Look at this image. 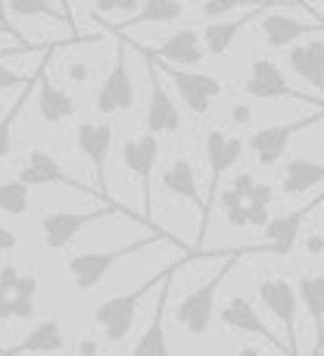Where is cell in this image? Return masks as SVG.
Masks as SVG:
<instances>
[{
  "mask_svg": "<svg viewBox=\"0 0 324 356\" xmlns=\"http://www.w3.org/2000/svg\"><path fill=\"white\" fill-rule=\"evenodd\" d=\"M162 241H165V244L181 247L184 253H196V250H190V247H184L178 238H171V234H165V232H150L147 238L135 241V244L116 247V250H87V253H75V257L69 259V278H72V284H75L78 291H91V288H97V284L103 282V275L119 263V259L135 257V253L147 250L150 244H162Z\"/></svg>",
  "mask_w": 324,
  "mask_h": 356,
  "instance_id": "2",
  "label": "cell"
},
{
  "mask_svg": "<svg viewBox=\"0 0 324 356\" xmlns=\"http://www.w3.org/2000/svg\"><path fill=\"white\" fill-rule=\"evenodd\" d=\"M162 184H165L169 194L194 203V207L200 209V216H203V209H206V197L200 194V184H196V172H194V166H190V160H184V156L171 160L169 166H165V172H162Z\"/></svg>",
  "mask_w": 324,
  "mask_h": 356,
  "instance_id": "24",
  "label": "cell"
},
{
  "mask_svg": "<svg viewBox=\"0 0 324 356\" xmlns=\"http://www.w3.org/2000/svg\"><path fill=\"white\" fill-rule=\"evenodd\" d=\"M37 113L47 125H60L75 116V100L47 79V69H41L37 75Z\"/></svg>",
  "mask_w": 324,
  "mask_h": 356,
  "instance_id": "22",
  "label": "cell"
},
{
  "mask_svg": "<svg viewBox=\"0 0 324 356\" xmlns=\"http://www.w3.org/2000/svg\"><path fill=\"white\" fill-rule=\"evenodd\" d=\"M246 150V141L237 135H225V131L212 129L206 135V160H209V191H206V209L200 216V225H196V250L203 253V241H206V232H209V216H212V207L219 200V184H221V175L234 166V163L244 156Z\"/></svg>",
  "mask_w": 324,
  "mask_h": 356,
  "instance_id": "5",
  "label": "cell"
},
{
  "mask_svg": "<svg viewBox=\"0 0 324 356\" xmlns=\"http://www.w3.org/2000/svg\"><path fill=\"white\" fill-rule=\"evenodd\" d=\"M128 216V219L135 222H144V225H150L147 219H144V213H131V209H122L119 203H103L100 209H53V213H47L41 219V234H44V244H47V250H62V247H69L75 238H78L81 232H85L91 222L97 219H106V216ZM153 228V225H150ZM153 232H160V228H153Z\"/></svg>",
  "mask_w": 324,
  "mask_h": 356,
  "instance_id": "3",
  "label": "cell"
},
{
  "mask_svg": "<svg viewBox=\"0 0 324 356\" xmlns=\"http://www.w3.org/2000/svg\"><path fill=\"white\" fill-rule=\"evenodd\" d=\"M259 6H268L262 0H200V10L206 19H225L234 10H259Z\"/></svg>",
  "mask_w": 324,
  "mask_h": 356,
  "instance_id": "30",
  "label": "cell"
},
{
  "mask_svg": "<svg viewBox=\"0 0 324 356\" xmlns=\"http://www.w3.org/2000/svg\"><path fill=\"white\" fill-rule=\"evenodd\" d=\"M66 347V332L56 319H44L25 334V341L19 347L0 350V356H25V353H60Z\"/></svg>",
  "mask_w": 324,
  "mask_h": 356,
  "instance_id": "23",
  "label": "cell"
},
{
  "mask_svg": "<svg viewBox=\"0 0 324 356\" xmlns=\"http://www.w3.org/2000/svg\"><path fill=\"white\" fill-rule=\"evenodd\" d=\"M12 294H16V297H31V300H35V297H37V278L35 275H22Z\"/></svg>",
  "mask_w": 324,
  "mask_h": 356,
  "instance_id": "35",
  "label": "cell"
},
{
  "mask_svg": "<svg viewBox=\"0 0 324 356\" xmlns=\"http://www.w3.org/2000/svg\"><path fill=\"white\" fill-rule=\"evenodd\" d=\"M31 313H35V300H31V297L12 294V319H28Z\"/></svg>",
  "mask_w": 324,
  "mask_h": 356,
  "instance_id": "33",
  "label": "cell"
},
{
  "mask_svg": "<svg viewBox=\"0 0 324 356\" xmlns=\"http://www.w3.org/2000/svg\"><path fill=\"white\" fill-rule=\"evenodd\" d=\"M184 16V3L181 0H144V6L128 16L119 29H131V25H169V22H178Z\"/></svg>",
  "mask_w": 324,
  "mask_h": 356,
  "instance_id": "26",
  "label": "cell"
},
{
  "mask_svg": "<svg viewBox=\"0 0 324 356\" xmlns=\"http://www.w3.org/2000/svg\"><path fill=\"white\" fill-rule=\"evenodd\" d=\"M318 207H324V194L312 197V200H309L306 207L290 209V213H284V216H278V219H271L268 225H265L268 250H271V253H278V257H287V253L296 247V238H300L302 222H306Z\"/></svg>",
  "mask_w": 324,
  "mask_h": 356,
  "instance_id": "17",
  "label": "cell"
},
{
  "mask_svg": "<svg viewBox=\"0 0 324 356\" xmlns=\"http://www.w3.org/2000/svg\"><path fill=\"white\" fill-rule=\"evenodd\" d=\"M19 178H22L28 188H44V184H66V188L85 191V194H97V191H91L87 184H81L78 178L69 175L66 169H62L60 163H56L53 156L47 154V150H31V154L25 156V166H22V172H19Z\"/></svg>",
  "mask_w": 324,
  "mask_h": 356,
  "instance_id": "18",
  "label": "cell"
},
{
  "mask_svg": "<svg viewBox=\"0 0 324 356\" xmlns=\"http://www.w3.org/2000/svg\"><path fill=\"white\" fill-rule=\"evenodd\" d=\"M87 75H91V69H87V63H72V66H69V79L72 81H87Z\"/></svg>",
  "mask_w": 324,
  "mask_h": 356,
  "instance_id": "39",
  "label": "cell"
},
{
  "mask_svg": "<svg viewBox=\"0 0 324 356\" xmlns=\"http://www.w3.org/2000/svg\"><path fill=\"white\" fill-rule=\"evenodd\" d=\"M321 6H324V0H321Z\"/></svg>",
  "mask_w": 324,
  "mask_h": 356,
  "instance_id": "47",
  "label": "cell"
},
{
  "mask_svg": "<svg viewBox=\"0 0 324 356\" xmlns=\"http://www.w3.org/2000/svg\"><path fill=\"white\" fill-rule=\"evenodd\" d=\"M231 119H234V122H240V125H246L253 119V110H250V106H234Z\"/></svg>",
  "mask_w": 324,
  "mask_h": 356,
  "instance_id": "40",
  "label": "cell"
},
{
  "mask_svg": "<svg viewBox=\"0 0 324 356\" xmlns=\"http://www.w3.org/2000/svg\"><path fill=\"white\" fill-rule=\"evenodd\" d=\"M190 259H203V257H184L181 263L165 275V282L160 284V300H156V307H153V319H150L147 332L141 334V341L135 344L131 356H169V338H165V303H169V291H171V278H175V272L181 269L184 263H190Z\"/></svg>",
  "mask_w": 324,
  "mask_h": 356,
  "instance_id": "15",
  "label": "cell"
},
{
  "mask_svg": "<svg viewBox=\"0 0 324 356\" xmlns=\"http://www.w3.org/2000/svg\"><path fill=\"white\" fill-rule=\"evenodd\" d=\"M246 213H250V225H268L271 216H268V203H256V200H246Z\"/></svg>",
  "mask_w": 324,
  "mask_h": 356,
  "instance_id": "32",
  "label": "cell"
},
{
  "mask_svg": "<svg viewBox=\"0 0 324 356\" xmlns=\"http://www.w3.org/2000/svg\"><path fill=\"white\" fill-rule=\"evenodd\" d=\"M147 69H150V79H153V88H150V104H147V131L150 135H175L181 129V113H178L175 100L169 97L165 85L160 81V69L156 63L147 56Z\"/></svg>",
  "mask_w": 324,
  "mask_h": 356,
  "instance_id": "16",
  "label": "cell"
},
{
  "mask_svg": "<svg viewBox=\"0 0 324 356\" xmlns=\"http://www.w3.org/2000/svg\"><path fill=\"white\" fill-rule=\"evenodd\" d=\"M0 31H10V22H6V19H0Z\"/></svg>",
  "mask_w": 324,
  "mask_h": 356,
  "instance_id": "46",
  "label": "cell"
},
{
  "mask_svg": "<svg viewBox=\"0 0 324 356\" xmlns=\"http://www.w3.org/2000/svg\"><path fill=\"white\" fill-rule=\"evenodd\" d=\"M0 213L25 216L28 213V184L22 178L16 181H0Z\"/></svg>",
  "mask_w": 324,
  "mask_h": 356,
  "instance_id": "28",
  "label": "cell"
},
{
  "mask_svg": "<svg viewBox=\"0 0 324 356\" xmlns=\"http://www.w3.org/2000/svg\"><path fill=\"white\" fill-rule=\"evenodd\" d=\"M35 85H37V79L35 81H28V85L22 88V94L16 97V104L10 106V110L0 116V160H6V156L12 154V125H16V119H19V113H22V106H25V100L35 94Z\"/></svg>",
  "mask_w": 324,
  "mask_h": 356,
  "instance_id": "27",
  "label": "cell"
},
{
  "mask_svg": "<svg viewBox=\"0 0 324 356\" xmlns=\"http://www.w3.org/2000/svg\"><path fill=\"white\" fill-rule=\"evenodd\" d=\"M246 253H271V250H268V247H246V250H231L225 257V263H221L219 269H215L212 275H209L206 282L200 284V288H194L181 303H178V313H175L178 325H184L190 334H206L209 332V325H212V313H215V297H219L221 282H225L228 272L237 266V259L246 257Z\"/></svg>",
  "mask_w": 324,
  "mask_h": 356,
  "instance_id": "1",
  "label": "cell"
},
{
  "mask_svg": "<svg viewBox=\"0 0 324 356\" xmlns=\"http://www.w3.org/2000/svg\"><path fill=\"white\" fill-rule=\"evenodd\" d=\"M259 29L265 35V44L268 47H293L300 38L312 35V31H324V19H296L281 13L278 6H268L256 16Z\"/></svg>",
  "mask_w": 324,
  "mask_h": 356,
  "instance_id": "13",
  "label": "cell"
},
{
  "mask_svg": "<svg viewBox=\"0 0 324 356\" xmlns=\"http://www.w3.org/2000/svg\"><path fill=\"white\" fill-rule=\"evenodd\" d=\"M321 181H324V163L309 160V156H293V160H287V166H284L281 191L287 197H300Z\"/></svg>",
  "mask_w": 324,
  "mask_h": 356,
  "instance_id": "25",
  "label": "cell"
},
{
  "mask_svg": "<svg viewBox=\"0 0 324 356\" xmlns=\"http://www.w3.org/2000/svg\"><path fill=\"white\" fill-rule=\"evenodd\" d=\"M309 250H312V253L324 250V241H321V238H312V241H309Z\"/></svg>",
  "mask_w": 324,
  "mask_h": 356,
  "instance_id": "43",
  "label": "cell"
},
{
  "mask_svg": "<svg viewBox=\"0 0 324 356\" xmlns=\"http://www.w3.org/2000/svg\"><path fill=\"white\" fill-rule=\"evenodd\" d=\"M41 75V72H37ZM37 75H28V72H16V69H10L3 63V56H0V91H10V88H25L28 81H35Z\"/></svg>",
  "mask_w": 324,
  "mask_h": 356,
  "instance_id": "31",
  "label": "cell"
},
{
  "mask_svg": "<svg viewBox=\"0 0 324 356\" xmlns=\"http://www.w3.org/2000/svg\"><path fill=\"white\" fill-rule=\"evenodd\" d=\"M244 94L246 97H259V100H278V97H293V100H302V104H315V106H324V100H315L309 94L296 91L293 85L287 81V75L281 72L275 60H253L250 66V79L244 81Z\"/></svg>",
  "mask_w": 324,
  "mask_h": 356,
  "instance_id": "10",
  "label": "cell"
},
{
  "mask_svg": "<svg viewBox=\"0 0 324 356\" xmlns=\"http://www.w3.org/2000/svg\"><path fill=\"white\" fill-rule=\"evenodd\" d=\"M237 356H259V350H256V347H244Z\"/></svg>",
  "mask_w": 324,
  "mask_h": 356,
  "instance_id": "45",
  "label": "cell"
},
{
  "mask_svg": "<svg viewBox=\"0 0 324 356\" xmlns=\"http://www.w3.org/2000/svg\"><path fill=\"white\" fill-rule=\"evenodd\" d=\"M6 10H10V16H16V19L47 16V19H60V22H66L62 6H53L50 0H10V3H6Z\"/></svg>",
  "mask_w": 324,
  "mask_h": 356,
  "instance_id": "29",
  "label": "cell"
},
{
  "mask_svg": "<svg viewBox=\"0 0 324 356\" xmlns=\"http://www.w3.org/2000/svg\"><path fill=\"white\" fill-rule=\"evenodd\" d=\"M156 160H160V138L156 135H141L131 138V141L122 144V163L131 175L141 181V194H144V219L153 228H160L153 222V169Z\"/></svg>",
  "mask_w": 324,
  "mask_h": 356,
  "instance_id": "6",
  "label": "cell"
},
{
  "mask_svg": "<svg viewBox=\"0 0 324 356\" xmlns=\"http://www.w3.org/2000/svg\"><path fill=\"white\" fill-rule=\"evenodd\" d=\"M112 138H116V131H112L110 122H81L78 131H75V144L91 160L94 178H97V194L103 203H112L110 184H106V160H110V150H112Z\"/></svg>",
  "mask_w": 324,
  "mask_h": 356,
  "instance_id": "11",
  "label": "cell"
},
{
  "mask_svg": "<svg viewBox=\"0 0 324 356\" xmlns=\"http://www.w3.org/2000/svg\"><path fill=\"white\" fill-rule=\"evenodd\" d=\"M262 10H268V6H259V10H246L244 16L225 19V22H206V29H203V47H206V54H209V56H225L228 50L234 47V38H237L250 22H256V16H259Z\"/></svg>",
  "mask_w": 324,
  "mask_h": 356,
  "instance_id": "21",
  "label": "cell"
},
{
  "mask_svg": "<svg viewBox=\"0 0 324 356\" xmlns=\"http://www.w3.org/2000/svg\"><path fill=\"white\" fill-rule=\"evenodd\" d=\"M259 300L284 325L287 356H300V341H296V300H300V291L287 278H262L259 282Z\"/></svg>",
  "mask_w": 324,
  "mask_h": 356,
  "instance_id": "9",
  "label": "cell"
},
{
  "mask_svg": "<svg viewBox=\"0 0 324 356\" xmlns=\"http://www.w3.org/2000/svg\"><path fill=\"white\" fill-rule=\"evenodd\" d=\"M147 56L160 63H169V66H200L203 56H206V47H203V38L196 29H178L165 38L162 44L147 50Z\"/></svg>",
  "mask_w": 324,
  "mask_h": 356,
  "instance_id": "14",
  "label": "cell"
},
{
  "mask_svg": "<svg viewBox=\"0 0 324 356\" xmlns=\"http://www.w3.org/2000/svg\"><path fill=\"white\" fill-rule=\"evenodd\" d=\"M171 269H175V263H171L169 269L150 275L147 282L137 284L135 291H128V294H119V297H110V300H103L97 309H94V322H97V328L103 332V338L110 341V344H119V341H125V334L131 332V325H135V319H137V307H141V300L153 288H160Z\"/></svg>",
  "mask_w": 324,
  "mask_h": 356,
  "instance_id": "4",
  "label": "cell"
},
{
  "mask_svg": "<svg viewBox=\"0 0 324 356\" xmlns=\"http://www.w3.org/2000/svg\"><path fill=\"white\" fill-rule=\"evenodd\" d=\"M78 353H81V356H94V353H97V344H94V341H81V344H78Z\"/></svg>",
  "mask_w": 324,
  "mask_h": 356,
  "instance_id": "42",
  "label": "cell"
},
{
  "mask_svg": "<svg viewBox=\"0 0 324 356\" xmlns=\"http://www.w3.org/2000/svg\"><path fill=\"white\" fill-rule=\"evenodd\" d=\"M271 197H275V188H268V184H256L250 194V200L256 203H271Z\"/></svg>",
  "mask_w": 324,
  "mask_h": 356,
  "instance_id": "38",
  "label": "cell"
},
{
  "mask_svg": "<svg viewBox=\"0 0 324 356\" xmlns=\"http://www.w3.org/2000/svg\"><path fill=\"white\" fill-rule=\"evenodd\" d=\"M12 247H16V234H12L10 228H3V225H0V259H3L6 253L12 250Z\"/></svg>",
  "mask_w": 324,
  "mask_h": 356,
  "instance_id": "37",
  "label": "cell"
},
{
  "mask_svg": "<svg viewBox=\"0 0 324 356\" xmlns=\"http://www.w3.org/2000/svg\"><path fill=\"white\" fill-rule=\"evenodd\" d=\"M221 325L231 328V332H244V334H259V338L271 341V344L278 347V350H287V347L281 344V341L275 338V334L268 332V328L262 325V319H259V313L253 309V303L246 300V297H231V300L221 307Z\"/></svg>",
  "mask_w": 324,
  "mask_h": 356,
  "instance_id": "20",
  "label": "cell"
},
{
  "mask_svg": "<svg viewBox=\"0 0 324 356\" xmlns=\"http://www.w3.org/2000/svg\"><path fill=\"white\" fill-rule=\"evenodd\" d=\"M6 319H12V297L10 300H0V322H6Z\"/></svg>",
  "mask_w": 324,
  "mask_h": 356,
  "instance_id": "41",
  "label": "cell"
},
{
  "mask_svg": "<svg viewBox=\"0 0 324 356\" xmlns=\"http://www.w3.org/2000/svg\"><path fill=\"white\" fill-rule=\"evenodd\" d=\"M321 356H324V350H321Z\"/></svg>",
  "mask_w": 324,
  "mask_h": 356,
  "instance_id": "48",
  "label": "cell"
},
{
  "mask_svg": "<svg viewBox=\"0 0 324 356\" xmlns=\"http://www.w3.org/2000/svg\"><path fill=\"white\" fill-rule=\"evenodd\" d=\"M19 269L16 266H0V284H3V288H10V291H16V284H19Z\"/></svg>",
  "mask_w": 324,
  "mask_h": 356,
  "instance_id": "36",
  "label": "cell"
},
{
  "mask_svg": "<svg viewBox=\"0 0 324 356\" xmlns=\"http://www.w3.org/2000/svg\"><path fill=\"white\" fill-rule=\"evenodd\" d=\"M6 3H10V0H0V16H3L6 22H10V10H6Z\"/></svg>",
  "mask_w": 324,
  "mask_h": 356,
  "instance_id": "44",
  "label": "cell"
},
{
  "mask_svg": "<svg viewBox=\"0 0 324 356\" xmlns=\"http://www.w3.org/2000/svg\"><path fill=\"white\" fill-rule=\"evenodd\" d=\"M0 19H3V16H0Z\"/></svg>",
  "mask_w": 324,
  "mask_h": 356,
  "instance_id": "49",
  "label": "cell"
},
{
  "mask_svg": "<svg viewBox=\"0 0 324 356\" xmlns=\"http://www.w3.org/2000/svg\"><path fill=\"white\" fill-rule=\"evenodd\" d=\"M125 47H128V44H122V47L116 50V63H112L110 75L103 79V85H100V91H97V100H94L97 113H103V116L128 113L131 106H135V81H131V72H128Z\"/></svg>",
  "mask_w": 324,
  "mask_h": 356,
  "instance_id": "12",
  "label": "cell"
},
{
  "mask_svg": "<svg viewBox=\"0 0 324 356\" xmlns=\"http://www.w3.org/2000/svg\"><path fill=\"white\" fill-rule=\"evenodd\" d=\"M150 60H153V56H150ZM160 69L169 75V81L175 85V91H178V97L184 100V106H187L194 116H206L209 106H212V100L221 97V91H225V85H221L215 75L187 72L184 66H169V63H160Z\"/></svg>",
  "mask_w": 324,
  "mask_h": 356,
  "instance_id": "7",
  "label": "cell"
},
{
  "mask_svg": "<svg viewBox=\"0 0 324 356\" xmlns=\"http://www.w3.org/2000/svg\"><path fill=\"white\" fill-rule=\"evenodd\" d=\"M287 63L309 88L324 97V41L312 38V41H296L293 47H287Z\"/></svg>",
  "mask_w": 324,
  "mask_h": 356,
  "instance_id": "19",
  "label": "cell"
},
{
  "mask_svg": "<svg viewBox=\"0 0 324 356\" xmlns=\"http://www.w3.org/2000/svg\"><path fill=\"white\" fill-rule=\"evenodd\" d=\"M324 122V106L312 113V116L306 119H296V122H284V125H265V129L253 131L250 141H246V147L253 150V156L259 160V166H275L278 160L284 156V150H287L290 138L300 135V131H309L312 125Z\"/></svg>",
  "mask_w": 324,
  "mask_h": 356,
  "instance_id": "8",
  "label": "cell"
},
{
  "mask_svg": "<svg viewBox=\"0 0 324 356\" xmlns=\"http://www.w3.org/2000/svg\"><path fill=\"white\" fill-rule=\"evenodd\" d=\"M234 191H237L244 200H250V194H253V188H256V178H253L250 172H240L237 178H234V184H231Z\"/></svg>",
  "mask_w": 324,
  "mask_h": 356,
  "instance_id": "34",
  "label": "cell"
}]
</instances>
